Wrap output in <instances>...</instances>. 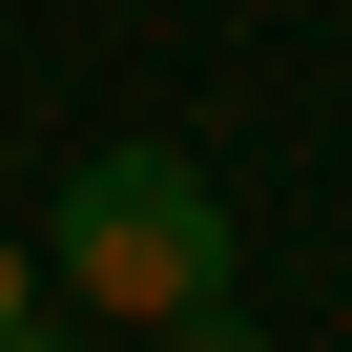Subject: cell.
Wrapping results in <instances>:
<instances>
[{
  "label": "cell",
  "instance_id": "obj_2",
  "mask_svg": "<svg viewBox=\"0 0 352 352\" xmlns=\"http://www.w3.org/2000/svg\"><path fill=\"white\" fill-rule=\"evenodd\" d=\"M166 352H270V331H249V311L208 290V311H166Z\"/></svg>",
  "mask_w": 352,
  "mask_h": 352
},
{
  "label": "cell",
  "instance_id": "obj_1",
  "mask_svg": "<svg viewBox=\"0 0 352 352\" xmlns=\"http://www.w3.org/2000/svg\"><path fill=\"white\" fill-rule=\"evenodd\" d=\"M228 270H249V228H228V187L187 145H83L63 208H42V311H83V331H166Z\"/></svg>",
  "mask_w": 352,
  "mask_h": 352
},
{
  "label": "cell",
  "instance_id": "obj_4",
  "mask_svg": "<svg viewBox=\"0 0 352 352\" xmlns=\"http://www.w3.org/2000/svg\"><path fill=\"white\" fill-rule=\"evenodd\" d=\"M0 352H83V331H63V311H21V331H0Z\"/></svg>",
  "mask_w": 352,
  "mask_h": 352
},
{
  "label": "cell",
  "instance_id": "obj_3",
  "mask_svg": "<svg viewBox=\"0 0 352 352\" xmlns=\"http://www.w3.org/2000/svg\"><path fill=\"white\" fill-rule=\"evenodd\" d=\"M21 311H42V249H21V228H0V331H21Z\"/></svg>",
  "mask_w": 352,
  "mask_h": 352
}]
</instances>
